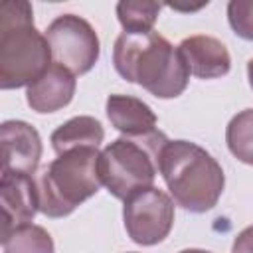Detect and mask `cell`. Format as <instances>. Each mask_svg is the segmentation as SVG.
Segmentation results:
<instances>
[{
  "mask_svg": "<svg viewBox=\"0 0 253 253\" xmlns=\"http://www.w3.org/2000/svg\"><path fill=\"white\" fill-rule=\"evenodd\" d=\"M2 174L34 176L42 158V138L26 121H4L0 125Z\"/></svg>",
  "mask_w": 253,
  "mask_h": 253,
  "instance_id": "obj_8",
  "label": "cell"
},
{
  "mask_svg": "<svg viewBox=\"0 0 253 253\" xmlns=\"http://www.w3.org/2000/svg\"><path fill=\"white\" fill-rule=\"evenodd\" d=\"M105 138L103 125L89 115H79L63 125H59L51 132V146L57 154L75 150V148H99Z\"/></svg>",
  "mask_w": 253,
  "mask_h": 253,
  "instance_id": "obj_13",
  "label": "cell"
},
{
  "mask_svg": "<svg viewBox=\"0 0 253 253\" xmlns=\"http://www.w3.org/2000/svg\"><path fill=\"white\" fill-rule=\"evenodd\" d=\"M107 117L123 136H144L156 128L154 111L138 97L113 93L107 97Z\"/></svg>",
  "mask_w": 253,
  "mask_h": 253,
  "instance_id": "obj_12",
  "label": "cell"
},
{
  "mask_svg": "<svg viewBox=\"0 0 253 253\" xmlns=\"http://www.w3.org/2000/svg\"><path fill=\"white\" fill-rule=\"evenodd\" d=\"M178 51L190 71L200 79H217L229 73L231 55L225 43L213 36H190L180 42Z\"/></svg>",
  "mask_w": 253,
  "mask_h": 253,
  "instance_id": "obj_10",
  "label": "cell"
},
{
  "mask_svg": "<svg viewBox=\"0 0 253 253\" xmlns=\"http://www.w3.org/2000/svg\"><path fill=\"white\" fill-rule=\"evenodd\" d=\"M160 8L162 6L152 0H121L117 4V18L125 28V32L144 34V32H152Z\"/></svg>",
  "mask_w": 253,
  "mask_h": 253,
  "instance_id": "obj_16",
  "label": "cell"
},
{
  "mask_svg": "<svg viewBox=\"0 0 253 253\" xmlns=\"http://www.w3.org/2000/svg\"><path fill=\"white\" fill-rule=\"evenodd\" d=\"M225 142L239 162L253 166V109H243L231 117L225 128Z\"/></svg>",
  "mask_w": 253,
  "mask_h": 253,
  "instance_id": "obj_15",
  "label": "cell"
},
{
  "mask_svg": "<svg viewBox=\"0 0 253 253\" xmlns=\"http://www.w3.org/2000/svg\"><path fill=\"white\" fill-rule=\"evenodd\" d=\"M97 148H75L57 154L36 176L40 211L47 217H65L103 186Z\"/></svg>",
  "mask_w": 253,
  "mask_h": 253,
  "instance_id": "obj_4",
  "label": "cell"
},
{
  "mask_svg": "<svg viewBox=\"0 0 253 253\" xmlns=\"http://www.w3.org/2000/svg\"><path fill=\"white\" fill-rule=\"evenodd\" d=\"M53 63L73 75L91 71L101 53V42L95 28L77 14L57 16L45 30Z\"/></svg>",
  "mask_w": 253,
  "mask_h": 253,
  "instance_id": "obj_6",
  "label": "cell"
},
{
  "mask_svg": "<svg viewBox=\"0 0 253 253\" xmlns=\"http://www.w3.org/2000/svg\"><path fill=\"white\" fill-rule=\"evenodd\" d=\"M4 253H55V245L47 229L26 223L2 237Z\"/></svg>",
  "mask_w": 253,
  "mask_h": 253,
  "instance_id": "obj_14",
  "label": "cell"
},
{
  "mask_svg": "<svg viewBox=\"0 0 253 253\" xmlns=\"http://www.w3.org/2000/svg\"><path fill=\"white\" fill-rule=\"evenodd\" d=\"M158 172L174 202L188 211H210L223 194V168L196 142L168 140L160 152Z\"/></svg>",
  "mask_w": 253,
  "mask_h": 253,
  "instance_id": "obj_3",
  "label": "cell"
},
{
  "mask_svg": "<svg viewBox=\"0 0 253 253\" xmlns=\"http://www.w3.org/2000/svg\"><path fill=\"white\" fill-rule=\"evenodd\" d=\"M180 253H211V251H206V249H182Z\"/></svg>",
  "mask_w": 253,
  "mask_h": 253,
  "instance_id": "obj_20",
  "label": "cell"
},
{
  "mask_svg": "<svg viewBox=\"0 0 253 253\" xmlns=\"http://www.w3.org/2000/svg\"><path fill=\"white\" fill-rule=\"evenodd\" d=\"M166 142V134L154 130L144 136H121L107 144L99 156V176L109 194L125 202L136 190L150 188Z\"/></svg>",
  "mask_w": 253,
  "mask_h": 253,
  "instance_id": "obj_5",
  "label": "cell"
},
{
  "mask_svg": "<svg viewBox=\"0 0 253 253\" xmlns=\"http://www.w3.org/2000/svg\"><path fill=\"white\" fill-rule=\"evenodd\" d=\"M51 65L45 34L34 26V10L26 0L0 4V87L32 85Z\"/></svg>",
  "mask_w": 253,
  "mask_h": 253,
  "instance_id": "obj_2",
  "label": "cell"
},
{
  "mask_svg": "<svg viewBox=\"0 0 253 253\" xmlns=\"http://www.w3.org/2000/svg\"><path fill=\"white\" fill-rule=\"evenodd\" d=\"M128 253H134V251H128Z\"/></svg>",
  "mask_w": 253,
  "mask_h": 253,
  "instance_id": "obj_21",
  "label": "cell"
},
{
  "mask_svg": "<svg viewBox=\"0 0 253 253\" xmlns=\"http://www.w3.org/2000/svg\"><path fill=\"white\" fill-rule=\"evenodd\" d=\"M0 206H2V237L20 225L32 223L36 213L40 211L38 188L34 176L2 174Z\"/></svg>",
  "mask_w": 253,
  "mask_h": 253,
  "instance_id": "obj_9",
  "label": "cell"
},
{
  "mask_svg": "<svg viewBox=\"0 0 253 253\" xmlns=\"http://www.w3.org/2000/svg\"><path fill=\"white\" fill-rule=\"evenodd\" d=\"M227 22L235 36L253 42V0H231L227 4Z\"/></svg>",
  "mask_w": 253,
  "mask_h": 253,
  "instance_id": "obj_17",
  "label": "cell"
},
{
  "mask_svg": "<svg viewBox=\"0 0 253 253\" xmlns=\"http://www.w3.org/2000/svg\"><path fill=\"white\" fill-rule=\"evenodd\" d=\"M123 221L128 237L142 245H156L168 237L174 225V202L172 198L150 186L136 190L125 200Z\"/></svg>",
  "mask_w": 253,
  "mask_h": 253,
  "instance_id": "obj_7",
  "label": "cell"
},
{
  "mask_svg": "<svg viewBox=\"0 0 253 253\" xmlns=\"http://www.w3.org/2000/svg\"><path fill=\"white\" fill-rule=\"evenodd\" d=\"M247 79H249V85H251V89H253V57H251L249 63H247Z\"/></svg>",
  "mask_w": 253,
  "mask_h": 253,
  "instance_id": "obj_19",
  "label": "cell"
},
{
  "mask_svg": "<svg viewBox=\"0 0 253 253\" xmlns=\"http://www.w3.org/2000/svg\"><path fill=\"white\" fill-rule=\"evenodd\" d=\"M117 73L136 83L158 99L180 97L190 81V71L178 51L158 32H123L113 45Z\"/></svg>",
  "mask_w": 253,
  "mask_h": 253,
  "instance_id": "obj_1",
  "label": "cell"
},
{
  "mask_svg": "<svg viewBox=\"0 0 253 253\" xmlns=\"http://www.w3.org/2000/svg\"><path fill=\"white\" fill-rule=\"evenodd\" d=\"M231 253H253V225L241 229L233 239Z\"/></svg>",
  "mask_w": 253,
  "mask_h": 253,
  "instance_id": "obj_18",
  "label": "cell"
},
{
  "mask_svg": "<svg viewBox=\"0 0 253 253\" xmlns=\"http://www.w3.org/2000/svg\"><path fill=\"white\" fill-rule=\"evenodd\" d=\"M75 75L65 67L51 63L45 73H42L26 89V101L36 113H55L67 107L75 95Z\"/></svg>",
  "mask_w": 253,
  "mask_h": 253,
  "instance_id": "obj_11",
  "label": "cell"
}]
</instances>
